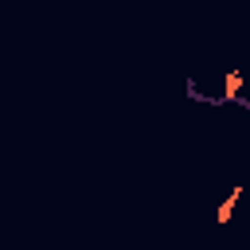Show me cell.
<instances>
[{"instance_id": "6da1fadb", "label": "cell", "mask_w": 250, "mask_h": 250, "mask_svg": "<svg viewBox=\"0 0 250 250\" xmlns=\"http://www.w3.org/2000/svg\"><path fill=\"white\" fill-rule=\"evenodd\" d=\"M242 86H246L242 66H230V70L223 74V90H219V98H215V102H238V105H246V109H250V98H242Z\"/></svg>"}, {"instance_id": "7a4b0ae2", "label": "cell", "mask_w": 250, "mask_h": 250, "mask_svg": "<svg viewBox=\"0 0 250 250\" xmlns=\"http://www.w3.org/2000/svg\"><path fill=\"white\" fill-rule=\"evenodd\" d=\"M238 203H242V188H230L223 199H219V211H215V219H219V227H227L230 219H234V211H238Z\"/></svg>"}]
</instances>
